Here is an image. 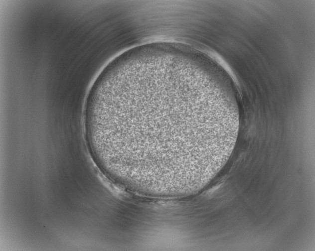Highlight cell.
I'll return each instance as SVG.
<instances>
[{
	"label": "cell",
	"instance_id": "obj_1",
	"mask_svg": "<svg viewBox=\"0 0 315 251\" xmlns=\"http://www.w3.org/2000/svg\"><path fill=\"white\" fill-rule=\"evenodd\" d=\"M188 94L156 89L123 103L107 126L108 148L146 171L173 173L210 152L211 139L188 129Z\"/></svg>",
	"mask_w": 315,
	"mask_h": 251
}]
</instances>
